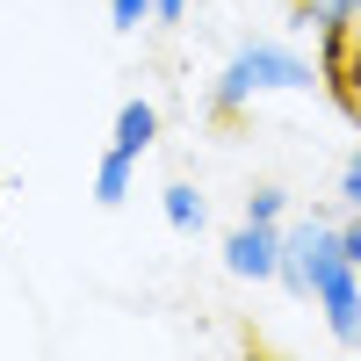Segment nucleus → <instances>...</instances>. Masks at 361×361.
Returning a JSON list of instances; mask_svg holds the SVG:
<instances>
[{"label": "nucleus", "mask_w": 361, "mask_h": 361, "mask_svg": "<svg viewBox=\"0 0 361 361\" xmlns=\"http://www.w3.org/2000/svg\"><path fill=\"white\" fill-rule=\"evenodd\" d=\"M224 275L231 282H275L282 275V224H238L224 238Z\"/></svg>", "instance_id": "20e7f679"}, {"label": "nucleus", "mask_w": 361, "mask_h": 361, "mask_svg": "<svg viewBox=\"0 0 361 361\" xmlns=\"http://www.w3.org/2000/svg\"><path fill=\"white\" fill-rule=\"evenodd\" d=\"M159 217H166V231L195 238V231L209 224V202H202V188H195V180H166V188H159Z\"/></svg>", "instance_id": "423d86ee"}, {"label": "nucleus", "mask_w": 361, "mask_h": 361, "mask_svg": "<svg viewBox=\"0 0 361 361\" xmlns=\"http://www.w3.org/2000/svg\"><path fill=\"white\" fill-rule=\"evenodd\" d=\"M152 15H159L152 0H109V22H116V29H145Z\"/></svg>", "instance_id": "9b49d317"}, {"label": "nucleus", "mask_w": 361, "mask_h": 361, "mask_svg": "<svg viewBox=\"0 0 361 361\" xmlns=\"http://www.w3.org/2000/svg\"><path fill=\"white\" fill-rule=\"evenodd\" d=\"M311 87H318V66L304 51H289L275 37H253V44H238L224 58L217 80H209V116L231 123V116H246L260 94H311Z\"/></svg>", "instance_id": "f257e3e1"}, {"label": "nucleus", "mask_w": 361, "mask_h": 361, "mask_svg": "<svg viewBox=\"0 0 361 361\" xmlns=\"http://www.w3.org/2000/svg\"><path fill=\"white\" fill-rule=\"evenodd\" d=\"M340 231H347V260H354V267H361V217H347V224H340Z\"/></svg>", "instance_id": "ddd939ff"}, {"label": "nucleus", "mask_w": 361, "mask_h": 361, "mask_svg": "<svg viewBox=\"0 0 361 361\" xmlns=\"http://www.w3.org/2000/svg\"><path fill=\"white\" fill-rule=\"evenodd\" d=\"M152 137H159V109L145 102V94H130L123 109H116L109 145H116V152H130V159H145V152H152Z\"/></svg>", "instance_id": "39448f33"}, {"label": "nucleus", "mask_w": 361, "mask_h": 361, "mask_svg": "<svg viewBox=\"0 0 361 361\" xmlns=\"http://www.w3.org/2000/svg\"><path fill=\"white\" fill-rule=\"evenodd\" d=\"M296 22H311V29H354L361 0H296Z\"/></svg>", "instance_id": "6e6552de"}, {"label": "nucleus", "mask_w": 361, "mask_h": 361, "mask_svg": "<svg viewBox=\"0 0 361 361\" xmlns=\"http://www.w3.org/2000/svg\"><path fill=\"white\" fill-rule=\"evenodd\" d=\"M340 209H347V217H361V145H354V159L340 166Z\"/></svg>", "instance_id": "9d476101"}, {"label": "nucleus", "mask_w": 361, "mask_h": 361, "mask_svg": "<svg viewBox=\"0 0 361 361\" xmlns=\"http://www.w3.org/2000/svg\"><path fill=\"white\" fill-rule=\"evenodd\" d=\"M311 304H318V318H325V333H333L340 347H361V267L340 253L333 267L318 275V289H311Z\"/></svg>", "instance_id": "7ed1b4c3"}, {"label": "nucleus", "mask_w": 361, "mask_h": 361, "mask_svg": "<svg viewBox=\"0 0 361 361\" xmlns=\"http://www.w3.org/2000/svg\"><path fill=\"white\" fill-rule=\"evenodd\" d=\"M152 8H159L152 22H180V15H188V8H195V0H152Z\"/></svg>", "instance_id": "f8f14e48"}, {"label": "nucleus", "mask_w": 361, "mask_h": 361, "mask_svg": "<svg viewBox=\"0 0 361 361\" xmlns=\"http://www.w3.org/2000/svg\"><path fill=\"white\" fill-rule=\"evenodd\" d=\"M340 224H347V217H333V209H304V217L282 224V275H275V282L296 296V304H311L318 275L347 253V231H340Z\"/></svg>", "instance_id": "f03ea898"}, {"label": "nucleus", "mask_w": 361, "mask_h": 361, "mask_svg": "<svg viewBox=\"0 0 361 361\" xmlns=\"http://www.w3.org/2000/svg\"><path fill=\"white\" fill-rule=\"evenodd\" d=\"M289 209L296 202H289V188H275V180H260V188L246 195V217L253 224H289Z\"/></svg>", "instance_id": "1a4fd4ad"}, {"label": "nucleus", "mask_w": 361, "mask_h": 361, "mask_svg": "<svg viewBox=\"0 0 361 361\" xmlns=\"http://www.w3.org/2000/svg\"><path fill=\"white\" fill-rule=\"evenodd\" d=\"M130 188H137V159L109 145V152L94 159V202H102V209H116V202H130Z\"/></svg>", "instance_id": "0eeeda50"}]
</instances>
